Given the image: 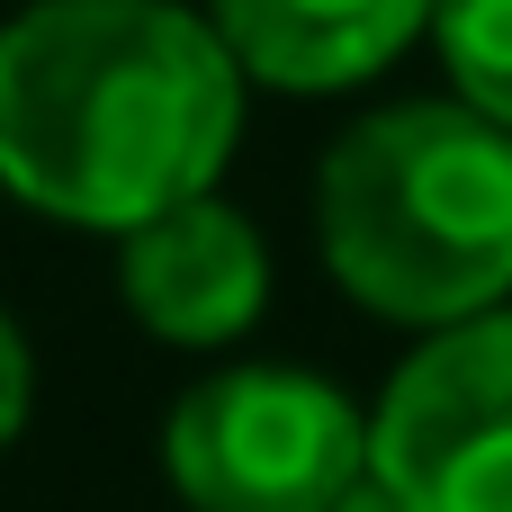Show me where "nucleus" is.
<instances>
[{
  "instance_id": "obj_1",
  "label": "nucleus",
  "mask_w": 512,
  "mask_h": 512,
  "mask_svg": "<svg viewBox=\"0 0 512 512\" xmlns=\"http://www.w3.org/2000/svg\"><path fill=\"white\" fill-rule=\"evenodd\" d=\"M243 126V63L180 0H36L0 27V180L63 216L135 234L216 189Z\"/></svg>"
},
{
  "instance_id": "obj_2",
  "label": "nucleus",
  "mask_w": 512,
  "mask_h": 512,
  "mask_svg": "<svg viewBox=\"0 0 512 512\" xmlns=\"http://www.w3.org/2000/svg\"><path fill=\"white\" fill-rule=\"evenodd\" d=\"M324 261L396 324H459L512 288V126L486 108H378L324 162Z\"/></svg>"
},
{
  "instance_id": "obj_3",
  "label": "nucleus",
  "mask_w": 512,
  "mask_h": 512,
  "mask_svg": "<svg viewBox=\"0 0 512 512\" xmlns=\"http://www.w3.org/2000/svg\"><path fill=\"white\" fill-rule=\"evenodd\" d=\"M171 486L189 512H333L369 468L360 405L315 369H216L171 405Z\"/></svg>"
},
{
  "instance_id": "obj_4",
  "label": "nucleus",
  "mask_w": 512,
  "mask_h": 512,
  "mask_svg": "<svg viewBox=\"0 0 512 512\" xmlns=\"http://www.w3.org/2000/svg\"><path fill=\"white\" fill-rule=\"evenodd\" d=\"M369 468L414 512H512V315L441 324L369 414Z\"/></svg>"
},
{
  "instance_id": "obj_5",
  "label": "nucleus",
  "mask_w": 512,
  "mask_h": 512,
  "mask_svg": "<svg viewBox=\"0 0 512 512\" xmlns=\"http://www.w3.org/2000/svg\"><path fill=\"white\" fill-rule=\"evenodd\" d=\"M126 306L162 333V342H234L261 315L270 288V252L252 234V216H234L225 198H180L162 216H144L126 234Z\"/></svg>"
},
{
  "instance_id": "obj_6",
  "label": "nucleus",
  "mask_w": 512,
  "mask_h": 512,
  "mask_svg": "<svg viewBox=\"0 0 512 512\" xmlns=\"http://www.w3.org/2000/svg\"><path fill=\"white\" fill-rule=\"evenodd\" d=\"M207 9L225 54L279 90H351L378 63H396L432 18V0H207Z\"/></svg>"
},
{
  "instance_id": "obj_7",
  "label": "nucleus",
  "mask_w": 512,
  "mask_h": 512,
  "mask_svg": "<svg viewBox=\"0 0 512 512\" xmlns=\"http://www.w3.org/2000/svg\"><path fill=\"white\" fill-rule=\"evenodd\" d=\"M432 18H441V54L468 108L512 126V0H441Z\"/></svg>"
},
{
  "instance_id": "obj_8",
  "label": "nucleus",
  "mask_w": 512,
  "mask_h": 512,
  "mask_svg": "<svg viewBox=\"0 0 512 512\" xmlns=\"http://www.w3.org/2000/svg\"><path fill=\"white\" fill-rule=\"evenodd\" d=\"M18 423H27V342H18V324L0 315V450L18 441Z\"/></svg>"
},
{
  "instance_id": "obj_9",
  "label": "nucleus",
  "mask_w": 512,
  "mask_h": 512,
  "mask_svg": "<svg viewBox=\"0 0 512 512\" xmlns=\"http://www.w3.org/2000/svg\"><path fill=\"white\" fill-rule=\"evenodd\" d=\"M333 512H414V504H405V495H396V486H387L378 468H360V486H351V495H342Z\"/></svg>"
}]
</instances>
